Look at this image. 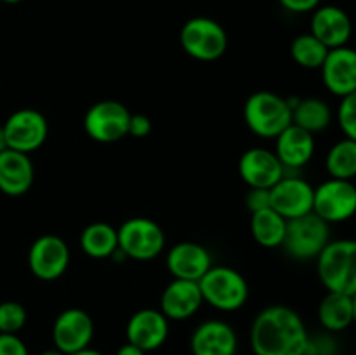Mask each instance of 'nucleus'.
Listing matches in <instances>:
<instances>
[{"instance_id": "obj_16", "label": "nucleus", "mask_w": 356, "mask_h": 355, "mask_svg": "<svg viewBox=\"0 0 356 355\" xmlns=\"http://www.w3.org/2000/svg\"><path fill=\"white\" fill-rule=\"evenodd\" d=\"M309 33L318 38L327 49H337L348 45L353 35V23L341 7L320 6L312 14Z\"/></svg>"}, {"instance_id": "obj_29", "label": "nucleus", "mask_w": 356, "mask_h": 355, "mask_svg": "<svg viewBox=\"0 0 356 355\" xmlns=\"http://www.w3.org/2000/svg\"><path fill=\"white\" fill-rule=\"evenodd\" d=\"M28 319L26 308L17 301L0 303V333L17 334Z\"/></svg>"}, {"instance_id": "obj_11", "label": "nucleus", "mask_w": 356, "mask_h": 355, "mask_svg": "<svg viewBox=\"0 0 356 355\" xmlns=\"http://www.w3.org/2000/svg\"><path fill=\"white\" fill-rule=\"evenodd\" d=\"M70 265V247L59 235H42L31 244L28 267L37 278L51 282L65 275Z\"/></svg>"}, {"instance_id": "obj_4", "label": "nucleus", "mask_w": 356, "mask_h": 355, "mask_svg": "<svg viewBox=\"0 0 356 355\" xmlns=\"http://www.w3.org/2000/svg\"><path fill=\"white\" fill-rule=\"evenodd\" d=\"M198 285L204 301L221 312H235L249 299V284L235 268L211 267Z\"/></svg>"}, {"instance_id": "obj_39", "label": "nucleus", "mask_w": 356, "mask_h": 355, "mask_svg": "<svg viewBox=\"0 0 356 355\" xmlns=\"http://www.w3.org/2000/svg\"><path fill=\"white\" fill-rule=\"evenodd\" d=\"M353 298V313H355V322H356V294L351 296Z\"/></svg>"}, {"instance_id": "obj_34", "label": "nucleus", "mask_w": 356, "mask_h": 355, "mask_svg": "<svg viewBox=\"0 0 356 355\" xmlns=\"http://www.w3.org/2000/svg\"><path fill=\"white\" fill-rule=\"evenodd\" d=\"M280 6L284 7L285 10L294 14H306L313 13L316 7H320V2L322 0H278Z\"/></svg>"}, {"instance_id": "obj_21", "label": "nucleus", "mask_w": 356, "mask_h": 355, "mask_svg": "<svg viewBox=\"0 0 356 355\" xmlns=\"http://www.w3.org/2000/svg\"><path fill=\"white\" fill-rule=\"evenodd\" d=\"M236 333L222 320H205L193 331L190 348L193 355H232L236 352Z\"/></svg>"}, {"instance_id": "obj_12", "label": "nucleus", "mask_w": 356, "mask_h": 355, "mask_svg": "<svg viewBox=\"0 0 356 355\" xmlns=\"http://www.w3.org/2000/svg\"><path fill=\"white\" fill-rule=\"evenodd\" d=\"M94 338L92 317L80 308H68L56 317L52 324L54 347L65 355L75 354L90 345Z\"/></svg>"}, {"instance_id": "obj_2", "label": "nucleus", "mask_w": 356, "mask_h": 355, "mask_svg": "<svg viewBox=\"0 0 356 355\" xmlns=\"http://www.w3.org/2000/svg\"><path fill=\"white\" fill-rule=\"evenodd\" d=\"M316 274L327 291L356 294V240H330L316 258Z\"/></svg>"}, {"instance_id": "obj_22", "label": "nucleus", "mask_w": 356, "mask_h": 355, "mask_svg": "<svg viewBox=\"0 0 356 355\" xmlns=\"http://www.w3.org/2000/svg\"><path fill=\"white\" fill-rule=\"evenodd\" d=\"M35 169L28 153L7 148L0 153V191L9 197H21L33 184Z\"/></svg>"}, {"instance_id": "obj_1", "label": "nucleus", "mask_w": 356, "mask_h": 355, "mask_svg": "<svg viewBox=\"0 0 356 355\" xmlns=\"http://www.w3.org/2000/svg\"><path fill=\"white\" fill-rule=\"evenodd\" d=\"M308 345L305 320L291 306L261 310L250 327V347L256 355H306Z\"/></svg>"}, {"instance_id": "obj_6", "label": "nucleus", "mask_w": 356, "mask_h": 355, "mask_svg": "<svg viewBox=\"0 0 356 355\" xmlns=\"http://www.w3.org/2000/svg\"><path fill=\"white\" fill-rule=\"evenodd\" d=\"M330 242V225L309 212L287 219V232L282 247L294 260H316Z\"/></svg>"}, {"instance_id": "obj_18", "label": "nucleus", "mask_w": 356, "mask_h": 355, "mask_svg": "<svg viewBox=\"0 0 356 355\" xmlns=\"http://www.w3.org/2000/svg\"><path fill=\"white\" fill-rule=\"evenodd\" d=\"M165 265L174 278L198 282L212 267V258L207 247L200 244L179 242L169 249Z\"/></svg>"}, {"instance_id": "obj_17", "label": "nucleus", "mask_w": 356, "mask_h": 355, "mask_svg": "<svg viewBox=\"0 0 356 355\" xmlns=\"http://www.w3.org/2000/svg\"><path fill=\"white\" fill-rule=\"evenodd\" d=\"M125 334L129 343L136 345L143 352H153L162 347L169 336V319L160 310H138L129 319Z\"/></svg>"}, {"instance_id": "obj_26", "label": "nucleus", "mask_w": 356, "mask_h": 355, "mask_svg": "<svg viewBox=\"0 0 356 355\" xmlns=\"http://www.w3.org/2000/svg\"><path fill=\"white\" fill-rule=\"evenodd\" d=\"M250 232L259 246L268 247V249L282 247L285 232H287V219L271 207L261 209L250 216Z\"/></svg>"}, {"instance_id": "obj_14", "label": "nucleus", "mask_w": 356, "mask_h": 355, "mask_svg": "<svg viewBox=\"0 0 356 355\" xmlns=\"http://www.w3.org/2000/svg\"><path fill=\"white\" fill-rule=\"evenodd\" d=\"M240 178L249 188H273L282 178L285 176V169L275 152L266 148H250L240 157L238 162Z\"/></svg>"}, {"instance_id": "obj_5", "label": "nucleus", "mask_w": 356, "mask_h": 355, "mask_svg": "<svg viewBox=\"0 0 356 355\" xmlns=\"http://www.w3.org/2000/svg\"><path fill=\"white\" fill-rule=\"evenodd\" d=\"M181 47L197 61L211 63L221 58L228 47V35L222 24L212 17L197 16L183 24L179 33Z\"/></svg>"}, {"instance_id": "obj_20", "label": "nucleus", "mask_w": 356, "mask_h": 355, "mask_svg": "<svg viewBox=\"0 0 356 355\" xmlns=\"http://www.w3.org/2000/svg\"><path fill=\"white\" fill-rule=\"evenodd\" d=\"M275 155L284 169H301L315 155V134L299 125L291 124L275 138Z\"/></svg>"}, {"instance_id": "obj_23", "label": "nucleus", "mask_w": 356, "mask_h": 355, "mask_svg": "<svg viewBox=\"0 0 356 355\" xmlns=\"http://www.w3.org/2000/svg\"><path fill=\"white\" fill-rule=\"evenodd\" d=\"M318 320L330 333L348 329L355 322L353 298L343 292L327 291L318 305Z\"/></svg>"}, {"instance_id": "obj_3", "label": "nucleus", "mask_w": 356, "mask_h": 355, "mask_svg": "<svg viewBox=\"0 0 356 355\" xmlns=\"http://www.w3.org/2000/svg\"><path fill=\"white\" fill-rule=\"evenodd\" d=\"M243 120L256 136L275 139L292 124V106L280 94L257 90L243 104Z\"/></svg>"}, {"instance_id": "obj_7", "label": "nucleus", "mask_w": 356, "mask_h": 355, "mask_svg": "<svg viewBox=\"0 0 356 355\" xmlns=\"http://www.w3.org/2000/svg\"><path fill=\"white\" fill-rule=\"evenodd\" d=\"M117 233L118 251L131 260H155L165 247V233L162 226L149 218L125 219Z\"/></svg>"}, {"instance_id": "obj_38", "label": "nucleus", "mask_w": 356, "mask_h": 355, "mask_svg": "<svg viewBox=\"0 0 356 355\" xmlns=\"http://www.w3.org/2000/svg\"><path fill=\"white\" fill-rule=\"evenodd\" d=\"M40 355H65L63 352H59L58 348H51V350H44Z\"/></svg>"}, {"instance_id": "obj_37", "label": "nucleus", "mask_w": 356, "mask_h": 355, "mask_svg": "<svg viewBox=\"0 0 356 355\" xmlns=\"http://www.w3.org/2000/svg\"><path fill=\"white\" fill-rule=\"evenodd\" d=\"M7 148H9V146H7V139H6V134H3V127L0 125V153L6 152Z\"/></svg>"}, {"instance_id": "obj_36", "label": "nucleus", "mask_w": 356, "mask_h": 355, "mask_svg": "<svg viewBox=\"0 0 356 355\" xmlns=\"http://www.w3.org/2000/svg\"><path fill=\"white\" fill-rule=\"evenodd\" d=\"M70 355H103L101 354V352H97V350H94V348H83V350H80V352H75V354H70Z\"/></svg>"}, {"instance_id": "obj_9", "label": "nucleus", "mask_w": 356, "mask_h": 355, "mask_svg": "<svg viewBox=\"0 0 356 355\" xmlns=\"http://www.w3.org/2000/svg\"><path fill=\"white\" fill-rule=\"evenodd\" d=\"M131 111L115 100H104L92 104L83 117L87 136L97 143H117L129 136Z\"/></svg>"}, {"instance_id": "obj_33", "label": "nucleus", "mask_w": 356, "mask_h": 355, "mask_svg": "<svg viewBox=\"0 0 356 355\" xmlns=\"http://www.w3.org/2000/svg\"><path fill=\"white\" fill-rule=\"evenodd\" d=\"M152 132V120L149 117L143 113L131 115V120H129V134L134 136V138H146V136Z\"/></svg>"}, {"instance_id": "obj_8", "label": "nucleus", "mask_w": 356, "mask_h": 355, "mask_svg": "<svg viewBox=\"0 0 356 355\" xmlns=\"http://www.w3.org/2000/svg\"><path fill=\"white\" fill-rule=\"evenodd\" d=\"M313 212L329 225L344 223L356 214V184L329 178L315 188Z\"/></svg>"}, {"instance_id": "obj_27", "label": "nucleus", "mask_w": 356, "mask_h": 355, "mask_svg": "<svg viewBox=\"0 0 356 355\" xmlns=\"http://www.w3.org/2000/svg\"><path fill=\"white\" fill-rule=\"evenodd\" d=\"M325 167L330 178L353 181L356 178V141L343 138L334 143L325 157Z\"/></svg>"}, {"instance_id": "obj_28", "label": "nucleus", "mask_w": 356, "mask_h": 355, "mask_svg": "<svg viewBox=\"0 0 356 355\" xmlns=\"http://www.w3.org/2000/svg\"><path fill=\"white\" fill-rule=\"evenodd\" d=\"M330 49H327L322 42L312 33H302L292 40L291 56L299 66L306 70H320Z\"/></svg>"}, {"instance_id": "obj_32", "label": "nucleus", "mask_w": 356, "mask_h": 355, "mask_svg": "<svg viewBox=\"0 0 356 355\" xmlns=\"http://www.w3.org/2000/svg\"><path fill=\"white\" fill-rule=\"evenodd\" d=\"M245 204L250 212L270 207V190H264V188H250L245 197Z\"/></svg>"}, {"instance_id": "obj_24", "label": "nucleus", "mask_w": 356, "mask_h": 355, "mask_svg": "<svg viewBox=\"0 0 356 355\" xmlns=\"http://www.w3.org/2000/svg\"><path fill=\"white\" fill-rule=\"evenodd\" d=\"M289 103L292 106V124L299 125L312 134L325 131L332 122V110L320 97L289 100Z\"/></svg>"}, {"instance_id": "obj_41", "label": "nucleus", "mask_w": 356, "mask_h": 355, "mask_svg": "<svg viewBox=\"0 0 356 355\" xmlns=\"http://www.w3.org/2000/svg\"><path fill=\"white\" fill-rule=\"evenodd\" d=\"M232 355H238V354H236V352H235V354H232Z\"/></svg>"}, {"instance_id": "obj_13", "label": "nucleus", "mask_w": 356, "mask_h": 355, "mask_svg": "<svg viewBox=\"0 0 356 355\" xmlns=\"http://www.w3.org/2000/svg\"><path fill=\"white\" fill-rule=\"evenodd\" d=\"M313 197L312 183L298 176H284L270 188V207L285 219H294L313 212Z\"/></svg>"}, {"instance_id": "obj_35", "label": "nucleus", "mask_w": 356, "mask_h": 355, "mask_svg": "<svg viewBox=\"0 0 356 355\" xmlns=\"http://www.w3.org/2000/svg\"><path fill=\"white\" fill-rule=\"evenodd\" d=\"M146 352H143L141 348H138L136 347V345H132V343H125V345H122L120 348H118L117 350V354L115 355H145Z\"/></svg>"}, {"instance_id": "obj_40", "label": "nucleus", "mask_w": 356, "mask_h": 355, "mask_svg": "<svg viewBox=\"0 0 356 355\" xmlns=\"http://www.w3.org/2000/svg\"><path fill=\"white\" fill-rule=\"evenodd\" d=\"M2 2H6V3H19L21 0H2Z\"/></svg>"}, {"instance_id": "obj_31", "label": "nucleus", "mask_w": 356, "mask_h": 355, "mask_svg": "<svg viewBox=\"0 0 356 355\" xmlns=\"http://www.w3.org/2000/svg\"><path fill=\"white\" fill-rule=\"evenodd\" d=\"M0 355H30V352L17 334L0 333Z\"/></svg>"}, {"instance_id": "obj_30", "label": "nucleus", "mask_w": 356, "mask_h": 355, "mask_svg": "<svg viewBox=\"0 0 356 355\" xmlns=\"http://www.w3.org/2000/svg\"><path fill=\"white\" fill-rule=\"evenodd\" d=\"M337 124L344 138L356 141V90L341 97L339 108H337Z\"/></svg>"}, {"instance_id": "obj_15", "label": "nucleus", "mask_w": 356, "mask_h": 355, "mask_svg": "<svg viewBox=\"0 0 356 355\" xmlns=\"http://www.w3.org/2000/svg\"><path fill=\"white\" fill-rule=\"evenodd\" d=\"M323 86L334 96L344 97L356 90V49L350 45L330 49L322 68Z\"/></svg>"}, {"instance_id": "obj_10", "label": "nucleus", "mask_w": 356, "mask_h": 355, "mask_svg": "<svg viewBox=\"0 0 356 355\" xmlns=\"http://www.w3.org/2000/svg\"><path fill=\"white\" fill-rule=\"evenodd\" d=\"M3 134L7 146L16 152L28 153L40 148L49 134V125L44 115L33 108H21L9 115L3 122Z\"/></svg>"}, {"instance_id": "obj_19", "label": "nucleus", "mask_w": 356, "mask_h": 355, "mask_svg": "<svg viewBox=\"0 0 356 355\" xmlns=\"http://www.w3.org/2000/svg\"><path fill=\"white\" fill-rule=\"evenodd\" d=\"M204 303L198 282L174 278L162 292L160 312L169 320H186L198 312Z\"/></svg>"}, {"instance_id": "obj_25", "label": "nucleus", "mask_w": 356, "mask_h": 355, "mask_svg": "<svg viewBox=\"0 0 356 355\" xmlns=\"http://www.w3.org/2000/svg\"><path fill=\"white\" fill-rule=\"evenodd\" d=\"M80 247L87 256L94 260L113 258L118 249V233L104 221L90 223L80 233Z\"/></svg>"}]
</instances>
